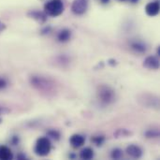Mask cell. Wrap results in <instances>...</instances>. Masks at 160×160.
<instances>
[{"mask_svg": "<svg viewBox=\"0 0 160 160\" xmlns=\"http://www.w3.org/2000/svg\"><path fill=\"white\" fill-rule=\"evenodd\" d=\"M29 81L30 84L36 90H38L41 94H44L45 96H52L54 95V93L56 92V85L54 82L45 76L32 75Z\"/></svg>", "mask_w": 160, "mask_h": 160, "instance_id": "cell-1", "label": "cell"}, {"mask_svg": "<svg viewBox=\"0 0 160 160\" xmlns=\"http://www.w3.org/2000/svg\"><path fill=\"white\" fill-rule=\"evenodd\" d=\"M97 98L98 101L105 106L111 105L115 100V92L114 90L106 84H101L98 87Z\"/></svg>", "mask_w": 160, "mask_h": 160, "instance_id": "cell-2", "label": "cell"}, {"mask_svg": "<svg viewBox=\"0 0 160 160\" xmlns=\"http://www.w3.org/2000/svg\"><path fill=\"white\" fill-rule=\"evenodd\" d=\"M65 9V6L62 0H50L44 5V12L47 16L58 17Z\"/></svg>", "mask_w": 160, "mask_h": 160, "instance_id": "cell-3", "label": "cell"}, {"mask_svg": "<svg viewBox=\"0 0 160 160\" xmlns=\"http://www.w3.org/2000/svg\"><path fill=\"white\" fill-rule=\"evenodd\" d=\"M52 150V142L48 137H40L37 140L35 144V154L38 157H46Z\"/></svg>", "mask_w": 160, "mask_h": 160, "instance_id": "cell-4", "label": "cell"}, {"mask_svg": "<svg viewBox=\"0 0 160 160\" xmlns=\"http://www.w3.org/2000/svg\"><path fill=\"white\" fill-rule=\"evenodd\" d=\"M138 101L139 103L145 107V108H156L158 109L159 106V98L152 94L145 93L142 94L138 97Z\"/></svg>", "mask_w": 160, "mask_h": 160, "instance_id": "cell-5", "label": "cell"}, {"mask_svg": "<svg viewBox=\"0 0 160 160\" xmlns=\"http://www.w3.org/2000/svg\"><path fill=\"white\" fill-rule=\"evenodd\" d=\"M88 0H73L71 5V11L75 15H82L88 8Z\"/></svg>", "mask_w": 160, "mask_h": 160, "instance_id": "cell-6", "label": "cell"}, {"mask_svg": "<svg viewBox=\"0 0 160 160\" xmlns=\"http://www.w3.org/2000/svg\"><path fill=\"white\" fill-rule=\"evenodd\" d=\"M159 1L155 0L152 2H149L145 6V13L150 17H155L159 13Z\"/></svg>", "mask_w": 160, "mask_h": 160, "instance_id": "cell-7", "label": "cell"}, {"mask_svg": "<svg viewBox=\"0 0 160 160\" xmlns=\"http://www.w3.org/2000/svg\"><path fill=\"white\" fill-rule=\"evenodd\" d=\"M143 67L148 68V69L158 70L159 68V60L155 55H149L144 59Z\"/></svg>", "mask_w": 160, "mask_h": 160, "instance_id": "cell-8", "label": "cell"}, {"mask_svg": "<svg viewBox=\"0 0 160 160\" xmlns=\"http://www.w3.org/2000/svg\"><path fill=\"white\" fill-rule=\"evenodd\" d=\"M27 16L36 20L38 22L43 24L47 21V15L44 11H39V10H30L27 12Z\"/></svg>", "mask_w": 160, "mask_h": 160, "instance_id": "cell-9", "label": "cell"}, {"mask_svg": "<svg viewBox=\"0 0 160 160\" xmlns=\"http://www.w3.org/2000/svg\"><path fill=\"white\" fill-rule=\"evenodd\" d=\"M130 48L139 53H144L147 51V45L145 42L140 39H134L130 42Z\"/></svg>", "mask_w": 160, "mask_h": 160, "instance_id": "cell-10", "label": "cell"}, {"mask_svg": "<svg viewBox=\"0 0 160 160\" xmlns=\"http://www.w3.org/2000/svg\"><path fill=\"white\" fill-rule=\"evenodd\" d=\"M127 154L133 158H141L142 156V149L136 144H130L127 147Z\"/></svg>", "mask_w": 160, "mask_h": 160, "instance_id": "cell-11", "label": "cell"}, {"mask_svg": "<svg viewBox=\"0 0 160 160\" xmlns=\"http://www.w3.org/2000/svg\"><path fill=\"white\" fill-rule=\"evenodd\" d=\"M85 142V137L81 134H74L69 139V143L73 148H80Z\"/></svg>", "mask_w": 160, "mask_h": 160, "instance_id": "cell-12", "label": "cell"}, {"mask_svg": "<svg viewBox=\"0 0 160 160\" xmlns=\"http://www.w3.org/2000/svg\"><path fill=\"white\" fill-rule=\"evenodd\" d=\"M56 38H57V40L59 42H62V43L68 42L71 38V31L68 28H64L58 32Z\"/></svg>", "mask_w": 160, "mask_h": 160, "instance_id": "cell-13", "label": "cell"}, {"mask_svg": "<svg viewBox=\"0 0 160 160\" xmlns=\"http://www.w3.org/2000/svg\"><path fill=\"white\" fill-rule=\"evenodd\" d=\"M13 158V154L11 150L6 145H0V159L9 160Z\"/></svg>", "mask_w": 160, "mask_h": 160, "instance_id": "cell-14", "label": "cell"}, {"mask_svg": "<svg viewBox=\"0 0 160 160\" xmlns=\"http://www.w3.org/2000/svg\"><path fill=\"white\" fill-rule=\"evenodd\" d=\"M94 156H95V153H94V150L91 147H85L80 153V158L81 159L90 160L94 158Z\"/></svg>", "mask_w": 160, "mask_h": 160, "instance_id": "cell-15", "label": "cell"}, {"mask_svg": "<svg viewBox=\"0 0 160 160\" xmlns=\"http://www.w3.org/2000/svg\"><path fill=\"white\" fill-rule=\"evenodd\" d=\"M132 135V132L126 129V128H120V129H117L114 133V137L116 139H119V138H128L129 136Z\"/></svg>", "mask_w": 160, "mask_h": 160, "instance_id": "cell-16", "label": "cell"}, {"mask_svg": "<svg viewBox=\"0 0 160 160\" xmlns=\"http://www.w3.org/2000/svg\"><path fill=\"white\" fill-rule=\"evenodd\" d=\"M91 142L97 145V146H102L103 143L105 142V137L102 136V135H98V136H94L92 139H91Z\"/></svg>", "mask_w": 160, "mask_h": 160, "instance_id": "cell-17", "label": "cell"}, {"mask_svg": "<svg viewBox=\"0 0 160 160\" xmlns=\"http://www.w3.org/2000/svg\"><path fill=\"white\" fill-rule=\"evenodd\" d=\"M124 157V153L120 148H114L111 153V158L112 159H121Z\"/></svg>", "mask_w": 160, "mask_h": 160, "instance_id": "cell-18", "label": "cell"}, {"mask_svg": "<svg viewBox=\"0 0 160 160\" xmlns=\"http://www.w3.org/2000/svg\"><path fill=\"white\" fill-rule=\"evenodd\" d=\"M160 133L158 129H148L145 133L144 136L148 139H156L159 137Z\"/></svg>", "mask_w": 160, "mask_h": 160, "instance_id": "cell-19", "label": "cell"}, {"mask_svg": "<svg viewBox=\"0 0 160 160\" xmlns=\"http://www.w3.org/2000/svg\"><path fill=\"white\" fill-rule=\"evenodd\" d=\"M47 136L54 141H59L60 138H61V134L58 130L56 129H50L48 132H47Z\"/></svg>", "mask_w": 160, "mask_h": 160, "instance_id": "cell-20", "label": "cell"}, {"mask_svg": "<svg viewBox=\"0 0 160 160\" xmlns=\"http://www.w3.org/2000/svg\"><path fill=\"white\" fill-rule=\"evenodd\" d=\"M8 86V81L4 77H0V90L5 89Z\"/></svg>", "mask_w": 160, "mask_h": 160, "instance_id": "cell-21", "label": "cell"}, {"mask_svg": "<svg viewBox=\"0 0 160 160\" xmlns=\"http://www.w3.org/2000/svg\"><path fill=\"white\" fill-rule=\"evenodd\" d=\"M9 142H10V143H11L12 145H18L19 142H20V139H19L18 136H12Z\"/></svg>", "mask_w": 160, "mask_h": 160, "instance_id": "cell-22", "label": "cell"}, {"mask_svg": "<svg viewBox=\"0 0 160 160\" xmlns=\"http://www.w3.org/2000/svg\"><path fill=\"white\" fill-rule=\"evenodd\" d=\"M9 112H10L9 109H8L7 107H3V106H0V115L8 114V113H9Z\"/></svg>", "mask_w": 160, "mask_h": 160, "instance_id": "cell-23", "label": "cell"}, {"mask_svg": "<svg viewBox=\"0 0 160 160\" xmlns=\"http://www.w3.org/2000/svg\"><path fill=\"white\" fill-rule=\"evenodd\" d=\"M51 26H47V27H45V28H43L42 30H41V34L42 35H46V34H49L50 32H51Z\"/></svg>", "mask_w": 160, "mask_h": 160, "instance_id": "cell-24", "label": "cell"}, {"mask_svg": "<svg viewBox=\"0 0 160 160\" xmlns=\"http://www.w3.org/2000/svg\"><path fill=\"white\" fill-rule=\"evenodd\" d=\"M108 64H109L110 66H112V67H114V66L117 65V62H116V60H114V59H110L109 62H108Z\"/></svg>", "mask_w": 160, "mask_h": 160, "instance_id": "cell-25", "label": "cell"}, {"mask_svg": "<svg viewBox=\"0 0 160 160\" xmlns=\"http://www.w3.org/2000/svg\"><path fill=\"white\" fill-rule=\"evenodd\" d=\"M17 158L20 160L26 159V157H25V155H23V154H19V155L17 156Z\"/></svg>", "mask_w": 160, "mask_h": 160, "instance_id": "cell-26", "label": "cell"}, {"mask_svg": "<svg viewBox=\"0 0 160 160\" xmlns=\"http://www.w3.org/2000/svg\"><path fill=\"white\" fill-rule=\"evenodd\" d=\"M99 2H100L102 5H108V4L111 2V0H99Z\"/></svg>", "mask_w": 160, "mask_h": 160, "instance_id": "cell-27", "label": "cell"}, {"mask_svg": "<svg viewBox=\"0 0 160 160\" xmlns=\"http://www.w3.org/2000/svg\"><path fill=\"white\" fill-rule=\"evenodd\" d=\"M130 3H132V4H137V3H139V0H128Z\"/></svg>", "mask_w": 160, "mask_h": 160, "instance_id": "cell-28", "label": "cell"}, {"mask_svg": "<svg viewBox=\"0 0 160 160\" xmlns=\"http://www.w3.org/2000/svg\"><path fill=\"white\" fill-rule=\"evenodd\" d=\"M76 156L75 155H69V158H75Z\"/></svg>", "mask_w": 160, "mask_h": 160, "instance_id": "cell-29", "label": "cell"}, {"mask_svg": "<svg viewBox=\"0 0 160 160\" xmlns=\"http://www.w3.org/2000/svg\"><path fill=\"white\" fill-rule=\"evenodd\" d=\"M157 52H158V55H160V48H159V47L158 48V50H157Z\"/></svg>", "mask_w": 160, "mask_h": 160, "instance_id": "cell-30", "label": "cell"}, {"mask_svg": "<svg viewBox=\"0 0 160 160\" xmlns=\"http://www.w3.org/2000/svg\"><path fill=\"white\" fill-rule=\"evenodd\" d=\"M2 26H4V25H3V23H1V22H0V30H2Z\"/></svg>", "mask_w": 160, "mask_h": 160, "instance_id": "cell-31", "label": "cell"}, {"mask_svg": "<svg viewBox=\"0 0 160 160\" xmlns=\"http://www.w3.org/2000/svg\"><path fill=\"white\" fill-rule=\"evenodd\" d=\"M118 1H120V2H126V1H128V0H118Z\"/></svg>", "mask_w": 160, "mask_h": 160, "instance_id": "cell-32", "label": "cell"}, {"mask_svg": "<svg viewBox=\"0 0 160 160\" xmlns=\"http://www.w3.org/2000/svg\"><path fill=\"white\" fill-rule=\"evenodd\" d=\"M1 123H2V119L0 118V124H1Z\"/></svg>", "mask_w": 160, "mask_h": 160, "instance_id": "cell-33", "label": "cell"}]
</instances>
